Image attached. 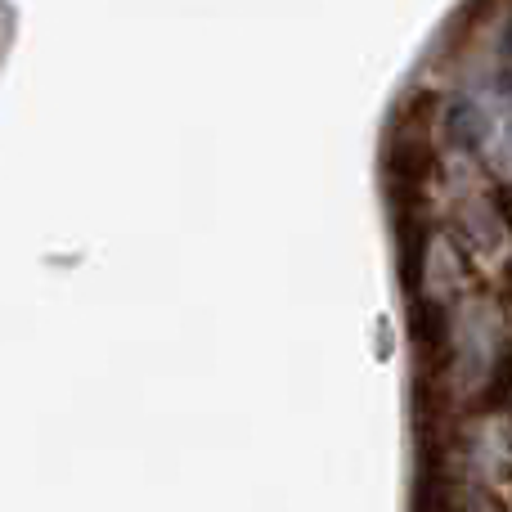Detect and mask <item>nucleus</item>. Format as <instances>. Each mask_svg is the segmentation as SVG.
Listing matches in <instances>:
<instances>
[{
  "instance_id": "nucleus-2",
  "label": "nucleus",
  "mask_w": 512,
  "mask_h": 512,
  "mask_svg": "<svg viewBox=\"0 0 512 512\" xmlns=\"http://www.w3.org/2000/svg\"><path fill=\"white\" fill-rule=\"evenodd\" d=\"M432 144L423 135H396L387 149V198L396 216H423V194L432 180Z\"/></svg>"
},
{
  "instance_id": "nucleus-5",
  "label": "nucleus",
  "mask_w": 512,
  "mask_h": 512,
  "mask_svg": "<svg viewBox=\"0 0 512 512\" xmlns=\"http://www.w3.org/2000/svg\"><path fill=\"white\" fill-rule=\"evenodd\" d=\"M481 409H490V414H499V409H512V337L504 342V351H499L495 369H490V378H486Z\"/></svg>"
},
{
  "instance_id": "nucleus-3",
  "label": "nucleus",
  "mask_w": 512,
  "mask_h": 512,
  "mask_svg": "<svg viewBox=\"0 0 512 512\" xmlns=\"http://www.w3.org/2000/svg\"><path fill=\"white\" fill-rule=\"evenodd\" d=\"M409 337L418 351V378L441 382L450 369V319L436 301H409Z\"/></svg>"
},
{
  "instance_id": "nucleus-1",
  "label": "nucleus",
  "mask_w": 512,
  "mask_h": 512,
  "mask_svg": "<svg viewBox=\"0 0 512 512\" xmlns=\"http://www.w3.org/2000/svg\"><path fill=\"white\" fill-rule=\"evenodd\" d=\"M459 472L441 427H418V472H414V508L409 512H459Z\"/></svg>"
},
{
  "instance_id": "nucleus-4",
  "label": "nucleus",
  "mask_w": 512,
  "mask_h": 512,
  "mask_svg": "<svg viewBox=\"0 0 512 512\" xmlns=\"http://www.w3.org/2000/svg\"><path fill=\"white\" fill-rule=\"evenodd\" d=\"M396 243H400V283H405L409 301H418L427 270V221L423 216H396Z\"/></svg>"
},
{
  "instance_id": "nucleus-6",
  "label": "nucleus",
  "mask_w": 512,
  "mask_h": 512,
  "mask_svg": "<svg viewBox=\"0 0 512 512\" xmlns=\"http://www.w3.org/2000/svg\"><path fill=\"white\" fill-rule=\"evenodd\" d=\"M508 292H512V265H508Z\"/></svg>"
}]
</instances>
